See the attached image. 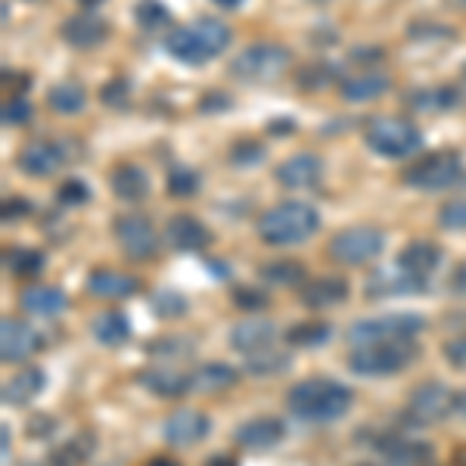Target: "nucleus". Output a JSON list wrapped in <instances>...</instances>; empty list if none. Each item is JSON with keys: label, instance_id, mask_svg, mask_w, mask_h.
Instances as JSON below:
<instances>
[{"label": "nucleus", "instance_id": "9", "mask_svg": "<svg viewBox=\"0 0 466 466\" xmlns=\"http://www.w3.org/2000/svg\"><path fill=\"white\" fill-rule=\"evenodd\" d=\"M382 249H386V237H382L380 228H370V224L345 228L327 243V255L336 265H345V268L370 265L373 258H380Z\"/></svg>", "mask_w": 466, "mask_h": 466}, {"label": "nucleus", "instance_id": "20", "mask_svg": "<svg viewBox=\"0 0 466 466\" xmlns=\"http://www.w3.org/2000/svg\"><path fill=\"white\" fill-rule=\"evenodd\" d=\"M274 177L287 190H305V187H318L323 177V159L318 153H296L287 162L274 168Z\"/></svg>", "mask_w": 466, "mask_h": 466}, {"label": "nucleus", "instance_id": "35", "mask_svg": "<svg viewBox=\"0 0 466 466\" xmlns=\"http://www.w3.org/2000/svg\"><path fill=\"white\" fill-rule=\"evenodd\" d=\"M333 333H336V327L327 320H302V323H292L283 336H287V342L292 349H318V345L333 339Z\"/></svg>", "mask_w": 466, "mask_h": 466}, {"label": "nucleus", "instance_id": "42", "mask_svg": "<svg viewBox=\"0 0 466 466\" xmlns=\"http://www.w3.org/2000/svg\"><path fill=\"white\" fill-rule=\"evenodd\" d=\"M333 78H336V72H333V66H327V63H308L305 69H299L296 75L302 90H320V87L333 85Z\"/></svg>", "mask_w": 466, "mask_h": 466}, {"label": "nucleus", "instance_id": "5", "mask_svg": "<svg viewBox=\"0 0 466 466\" xmlns=\"http://www.w3.org/2000/svg\"><path fill=\"white\" fill-rule=\"evenodd\" d=\"M364 144L382 159H408L420 153L423 147V134L410 118L401 116H377L364 127Z\"/></svg>", "mask_w": 466, "mask_h": 466}, {"label": "nucleus", "instance_id": "17", "mask_svg": "<svg viewBox=\"0 0 466 466\" xmlns=\"http://www.w3.org/2000/svg\"><path fill=\"white\" fill-rule=\"evenodd\" d=\"M351 287L349 280L339 274H323V277H311L302 289H299V302L311 311H329V308L349 302Z\"/></svg>", "mask_w": 466, "mask_h": 466}, {"label": "nucleus", "instance_id": "39", "mask_svg": "<svg viewBox=\"0 0 466 466\" xmlns=\"http://www.w3.org/2000/svg\"><path fill=\"white\" fill-rule=\"evenodd\" d=\"M134 19L144 32H162V28L171 25V10L162 4V0H144V4L134 10Z\"/></svg>", "mask_w": 466, "mask_h": 466}, {"label": "nucleus", "instance_id": "48", "mask_svg": "<svg viewBox=\"0 0 466 466\" xmlns=\"http://www.w3.org/2000/svg\"><path fill=\"white\" fill-rule=\"evenodd\" d=\"M233 296V302H237V308H243V311H261V308L268 305V296L261 289H255V287H237L230 292Z\"/></svg>", "mask_w": 466, "mask_h": 466}, {"label": "nucleus", "instance_id": "56", "mask_svg": "<svg viewBox=\"0 0 466 466\" xmlns=\"http://www.w3.org/2000/svg\"><path fill=\"white\" fill-rule=\"evenodd\" d=\"M149 466H180V463H175V461H168V457H156V461H153V463H149Z\"/></svg>", "mask_w": 466, "mask_h": 466}, {"label": "nucleus", "instance_id": "28", "mask_svg": "<svg viewBox=\"0 0 466 466\" xmlns=\"http://www.w3.org/2000/svg\"><path fill=\"white\" fill-rule=\"evenodd\" d=\"M380 454H382V461L392 463V466H423L435 457V448L430 441L392 435V439H386L380 445Z\"/></svg>", "mask_w": 466, "mask_h": 466}, {"label": "nucleus", "instance_id": "43", "mask_svg": "<svg viewBox=\"0 0 466 466\" xmlns=\"http://www.w3.org/2000/svg\"><path fill=\"white\" fill-rule=\"evenodd\" d=\"M100 103L106 109H127L131 106V85L125 78H109L100 87Z\"/></svg>", "mask_w": 466, "mask_h": 466}, {"label": "nucleus", "instance_id": "11", "mask_svg": "<svg viewBox=\"0 0 466 466\" xmlns=\"http://www.w3.org/2000/svg\"><path fill=\"white\" fill-rule=\"evenodd\" d=\"M457 392H451L445 382L439 380H426L408 398V420L417 426H432L441 423L448 413H454Z\"/></svg>", "mask_w": 466, "mask_h": 466}, {"label": "nucleus", "instance_id": "19", "mask_svg": "<svg viewBox=\"0 0 466 466\" xmlns=\"http://www.w3.org/2000/svg\"><path fill=\"white\" fill-rule=\"evenodd\" d=\"M165 243L177 252H202L212 243V230H208L197 215L177 212L165 224Z\"/></svg>", "mask_w": 466, "mask_h": 466}, {"label": "nucleus", "instance_id": "45", "mask_svg": "<svg viewBox=\"0 0 466 466\" xmlns=\"http://www.w3.org/2000/svg\"><path fill=\"white\" fill-rule=\"evenodd\" d=\"M439 228L454 233L466 230V199H451L439 208Z\"/></svg>", "mask_w": 466, "mask_h": 466}, {"label": "nucleus", "instance_id": "44", "mask_svg": "<svg viewBox=\"0 0 466 466\" xmlns=\"http://www.w3.org/2000/svg\"><path fill=\"white\" fill-rule=\"evenodd\" d=\"M87 199H90V190H87L85 180H78V177H69V180H63V184L56 187V202H59V206H66V208L85 206Z\"/></svg>", "mask_w": 466, "mask_h": 466}, {"label": "nucleus", "instance_id": "26", "mask_svg": "<svg viewBox=\"0 0 466 466\" xmlns=\"http://www.w3.org/2000/svg\"><path fill=\"white\" fill-rule=\"evenodd\" d=\"M404 103L413 112H451L463 106V87L461 85H435V87H417L404 96Z\"/></svg>", "mask_w": 466, "mask_h": 466}, {"label": "nucleus", "instance_id": "27", "mask_svg": "<svg viewBox=\"0 0 466 466\" xmlns=\"http://www.w3.org/2000/svg\"><path fill=\"white\" fill-rule=\"evenodd\" d=\"M109 190L122 202H144L149 197V175L134 162H118L109 171Z\"/></svg>", "mask_w": 466, "mask_h": 466}, {"label": "nucleus", "instance_id": "32", "mask_svg": "<svg viewBox=\"0 0 466 466\" xmlns=\"http://www.w3.org/2000/svg\"><path fill=\"white\" fill-rule=\"evenodd\" d=\"M239 382V370L230 364H221V360H212V364H202L197 373H193V392L202 395H218L228 392Z\"/></svg>", "mask_w": 466, "mask_h": 466}, {"label": "nucleus", "instance_id": "34", "mask_svg": "<svg viewBox=\"0 0 466 466\" xmlns=\"http://www.w3.org/2000/svg\"><path fill=\"white\" fill-rule=\"evenodd\" d=\"M44 265H47L44 252L32 249V246H13V249L4 252V268L10 270L13 277H19V280H35L44 270Z\"/></svg>", "mask_w": 466, "mask_h": 466}, {"label": "nucleus", "instance_id": "8", "mask_svg": "<svg viewBox=\"0 0 466 466\" xmlns=\"http://www.w3.org/2000/svg\"><path fill=\"white\" fill-rule=\"evenodd\" d=\"M426 329V318L413 311H398V314H382V318H364L355 320L345 333L351 349L360 345H380V342H401V339H417Z\"/></svg>", "mask_w": 466, "mask_h": 466}, {"label": "nucleus", "instance_id": "38", "mask_svg": "<svg viewBox=\"0 0 466 466\" xmlns=\"http://www.w3.org/2000/svg\"><path fill=\"white\" fill-rule=\"evenodd\" d=\"M199 187H202L199 175L193 168H187V165H175L168 171V180H165V190L175 199H193L199 193Z\"/></svg>", "mask_w": 466, "mask_h": 466}, {"label": "nucleus", "instance_id": "24", "mask_svg": "<svg viewBox=\"0 0 466 466\" xmlns=\"http://www.w3.org/2000/svg\"><path fill=\"white\" fill-rule=\"evenodd\" d=\"M19 308L32 318H56L69 308V296L56 287H47V283H28L19 292Z\"/></svg>", "mask_w": 466, "mask_h": 466}, {"label": "nucleus", "instance_id": "47", "mask_svg": "<svg viewBox=\"0 0 466 466\" xmlns=\"http://www.w3.org/2000/svg\"><path fill=\"white\" fill-rule=\"evenodd\" d=\"M230 109H233V96L228 90H208V94H202V100H199L202 116H221V112H230Z\"/></svg>", "mask_w": 466, "mask_h": 466}, {"label": "nucleus", "instance_id": "23", "mask_svg": "<svg viewBox=\"0 0 466 466\" xmlns=\"http://www.w3.org/2000/svg\"><path fill=\"white\" fill-rule=\"evenodd\" d=\"M44 386H47V373L41 367H22V370H16L4 382L0 398H4L6 408H28L44 392Z\"/></svg>", "mask_w": 466, "mask_h": 466}, {"label": "nucleus", "instance_id": "15", "mask_svg": "<svg viewBox=\"0 0 466 466\" xmlns=\"http://www.w3.org/2000/svg\"><path fill=\"white\" fill-rule=\"evenodd\" d=\"M277 339H280V327L268 318H246V320L233 323L230 336H228L230 349L239 351V355H246V358L274 349Z\"/></svg>", "mask_w": 466, "mask_h": 466}, {"label": "nucleus", "instance_id": "6", "mask_svg": "<svg viewBox=\"0 0 466 466\" xmlns=\"http://www.w3.org/2000/svg\"><path fill=\"white\" fill-rule=\"evenodd\" d=\"M417 358H420V345L413 339L360 345V349H351L349 370L355 377H395V373L408 370Z\"/></svg>", "mask_w": 466, "mask_h": 466}, {"label": "nucleus", "instance_id": "25", "mask_svg": "<svg viewBox=\"0 0 466 466\" xmlns=\"http://www.w3.org/2000/svg\"><path fill=\"white\" fill-rule=\"evenodd\" d=\"M441 265V249L430 239H413L398 252V268L404 270L413 280H430V274H435V268Z\"/></svg>", "mask_w": 466, "mask_h": 466}, {"label": "nucleus", "instance_id": "18", "mask_svg": "<svg viewBox=\"0 0 466 466\" xmlns=\"http://www.w3.org/2000/svg\"><path fill=\"white\" fill-rule=\"evenodd\" d=\"M287 439V423L280 417H252L233 430V441L243 451H270Z\"/></svg>", "mask_w": 466, "mask_h": 466}, {"label": "nucleus", "instance_id": "22", "mask_svg": "<svg viewBox=\"0 0 466 466\" xmlns=\"http://www.w3.org/2000/svg\"><path fill=\"white\" fill-rule=\"evenodd\" d=\"M137 382L156 398H180L193 392V373H180L168 364H153L137 373Z\"/></svg>", "mask_w": 466, "mask_h": 466}, {"label": "nucleus", "instance_id": "3", "mask_svg": "<svg viewBox=\"0 0 466 466\" xmlns=\"http://www.w3.org/2000/svg\"><path fill=\"white\" fill-rule=\"evenodd\" d=\"M258 239L274 249H287V246H299L305 239H311L320 230V212L311 202L302 199H287L270 206L265 215L255 224Z\"/></svg>", "mask_w": 466, "mask_h": 466}, {"label": "nucleus", "instance_id": "37", "mask_svg": "<svg viewBox=\"0 0 466 466\" xmlns=\"http://www.w3.org/2000/svg\"><path fill=\"white\" fill-rule=\"evenodd\" d=\"M292 367L289 355H283V351H258V355H249L246 358V370L252 373V377H277V373H287Z\"/></svg>", "mask_w": 466, "mask_h": 466}, {"label": "nucleus", "instance_id": "10", "mask_svg": "<svg viewBox=\"0 0 466 466\" xmlns=\"http://www.w3.org/2000/svg\"><path fill=\"white\" fill-rule=\"evenodd\" d=\"M112 233H116V243L131 261H149L159 252V233L156 224L140 212H125L112 221Z\"/></svg>", "mask_w": 466, "mask_h": 466}, {"label": "nucleus", "instance_id": "52", "mask_svg": "<svg viewBox=\"0 0 466 466\" xmlns=\"http://www.w3.org/2000/svg\"><path fill=\"white\" fill-rule=\"evenodd\" d=\"M206 466H237V461H230L228 454H215Z\"/></svg>", "mask_w": 466, "mask_h": 466}, {"label": "nucleus", "instance_id": "51", "mask_svg": "<svg viewBox=\"0 0 466 466\" xmlns=\"http://www.w3.org/2000/svg\"><path fill=\"white\" fill-rule=\"evenodd\" d=\"M32 215V202L22 199V197H13V199H4V221H19V218H28Z\"/></svg>", "mask_w": 466, "mask_h": 466}, {"label": "nucleus", "instance_id": "59", "mask_svg": "<svg viewBox=\"0 0 466 466\" xmlns=\"http://www.w3.org/2000/svg\"><path fill=\"white\" fill-rule=\"evenodd\" d=\"M463 4H466V0H463Z\"/></svg>", "mask_w": 466, "mask_h": 466}, {"label": "nucleus", "instance_id": "4", "mask_svg": "<svg viewBox=\"0 0 466 466\" xmlns=\"http://www.w3.org/2000/svg\"><path fill=\"white\" fill-rule=\"evenodd\" d=\"M292 66V50L277 41H255L230 59L228 72L246 85H268L287 75Z\"/></svg>", "mask_w": 466, "mask_h": 466}, {"label": "nucleus", "instance_id": "40", "mask_svg": "<svg viewBox=\"0 0 466 466\" xmlns=\"http://www.w3.org/2000/svg\"><path fill=\"white\" fill-rule=\"evenodd\" d=\"M228 159L233 168H252V165L265 162V147H261V140L243 137V140H237V144H230Z\"/></svg>", "mask_w": 466, "mask_h": 466}, {"label": "nucleus", "instance_id": "1", "mask_svg": "<svg viewBox=\"0 0 466 466\" xmlns=\"http://www.w3.org/2000/svg\"><path fill=\"white\" fill-rule=\"evenodd\" d=\"M355 404V392L345 382L329 377L302 380L287 392V408L308 423H333L342 420Z\"/></svg>", "mask_w": 466, "mask_h": 466}, {"label": "nucleus", "instance_id": "33", "mask_svg": "<svg viewBox=\"0 0 466 466\" xmlns=\"http://www.w3.org/2000/svg\"><path fill=\"white\" fill-rule=\"evenodd\" d=\"M47 106L56 112V116H78L87 106V90L78 85V81H56L54 87L47 90Z\"/></svg>", "mask_w": 466, "mask_h": 466}, {"label": "nucleus", "instance_id": "7", "mask_svg": "<svg viewBox=\"0 0 466 466\" xmlns=\"http://www.w3.org/2000/svg\"><path fill=\"white\" fill-rule=\"evenodd\" d=\"M401 180H404V187L420 190V193L451 190V187H457L463 180V159H461V153H451V149L426 153L401 171Z\"/></svg>", "mask_w": 466, "mask_h": 466}, {"label": "nucleus", "instance_id": "12", "mask_svg": "<svg viewBox=\"0 0 466 466\" xmlns=\"http://www.w3.org/2000/svg\"><path fill=\"white\" fill-rule=\"evenodd\" d=\"M69 162H75L69 153V144H66V140H50V137L28 140L16 153L19 171L28 177H50Z\"/></svg>", "mask_w": 466, "mask_h": 466}, {"label": "nucleus", "instance_id": "2", "mask_svg": "<svg viewBox=\"0 0 466 466\" xmlns=\"http://www.w3.org/2000/svg\"><path fill=\"white\" fill-rule=\"evenodd\" d=\"M233 41V28L215 16H199L190 25H180L165 35V50L171 59L184 66H206L208 59L221 56Z\"/></svg>", "mask_w": 466, "mask_h": 466}, {"label": "nucleus", "instance_id": "55", "mask_svg": "<svg viewBox=\"0 0 466 466\" xmlns=\"http://www.w3.org/2000/svg\"><path fill=\"white\" fill-rule=\"evenodd\" d=\"M454 410H457V413H463V417H466V392H457V401H454Z\"/></svg>", "mask_w": 466, "mask_h": 466}, {"label": "nucleus", "instance_id": "29", "mask_svg": "<svg viewBox=\"0 0 466 466\" xmlns=\"http://www.w3.org/2000/svg\"><path fill=\"white\" fill-rule=\"evenodd\" d=\"M389 90H392V81H389V75H380V72H360V75H351V78L339 81V96L345 103H370V100H380Z\"/></svg>", "mask_w": 466, "mask_h": 466}, {"label": "nucleus", "instance_id": "57", "mask_svg": "<svg viewBox=\"0 0 466 466\" xmlns=\"http://www.w3.org/2000/svg\"><path fill=\"white\" fill-rule=\"evenodd\" d=\"M78 4H81V6H85V10H94V6H100V4H103V0H78Z\"/></svg>", "mask_w": 466, "mask_h": 466}, {"label": "nucleus", "instance_id": "21", "mask_svg": "<svg viewBox=\"0 0 466 466\" xmlns=\"http://www.w3.org/2000/svg\"><path fill=\"white\" fill-rule=\"evenodd\" d=\"M87 292L96 299H106V302H122L140 292V280L134 274L116 268H96L87 274Z\"/></svg>", "mask_w": 466, "mask_h": 466}, {"label": "nucleus", "instance_id": "31", "mask_svg": "<svg viewBox=\"0 0 466 466\" xmlns=\"http://www.w3.org/2000/svg\"><path fill=\"white\" fill-rule=\"evenodd\" d=\"M258 277L268 283V287H287V289H302L311 277H308V268L296 258H274L265 261L258 268Z\"/></svg>", "mask_w": 466, "mask_h": 466}, {"label": "nucleus", "instance_id": "16", "mask_svg": "<svg viewBox=\"0 0 466 466\" xmlns=\"http://www.w3.org/2000/svg\"><path fill=\"white\" fill-rule=\"evenodd\" d=\"M59 37L75 50H96L100 44H106L109 22L94 10H81L59 25Z\"/></svg>", "mask_w": 466, "mask_h": 466}, {"label": "nucleus", "instance_id": "49", "mask_svg": "<svg viewBox=\"0 0 466 466\" xmlns=\"http://www.w3.org/2000/svg\"><path fill=\"white\" fill-rule=\"evenodd\" d=\"M441 355H445L448 367H454V370H466V333L454 336V339H448L441 345Z\"/></svg>", "mask_w": 466, "mask_h": 466}, {"label": "nucleus", "instance_id": "46", "mask_svg": "<svg viewBox=\"0 0 466 466\" xmlns=\"http://www.w3.org/2000/svg\"><path fill=\"white\" fill-rule=\"evenodd\" d=\"M32 116H35V109L25 96H13V100L4 103V125H10V127L28 125L32 122Z\"/></svg>", "mask_w": 466, "mask_h": 466}, {"label": "nucleus", "instance_id": "53", "mask_svg": "<svg viewBox=\"0 0 466 466\" xmlns=\"http://www.w3.org/2000/svg\"><path fill=\"white\" fill-rule=\"evenodd\" d=\"M212 4L218 6V10H237L243 0H212Z\"/></svg>", "mask_w": 466, "mask_h": 466}, {"label": "nucleus", "instance_id": "41", "mask_svg": "<svg viewBox=\"0 0 466 466\" xmlns=\"http://www.w3.org/2000/svg\"><path fill=\"white\" fill-rule=\"evenodd\" d=\"M193 349H197V345L187 342L184 336H165V339H156V342H149V345H147L149 355H153V358H162L165 364H168V360H180V358L193 355Z\"/></svg>", "mask_w": 466, "mask_h": 466}, {"label": "nucleus", "instance_id": "54", "mask_svg": "<svg viewBox=\"0 0 466 466\" xmlns=\"http://www.w3.org/2000/svg\"><path fill=\"white\" fill-rule=\"evenodd\" d=\"M292 127H296V125H292L289 118H287V122H283V118H280V122H270V131H292Z\"/></svg>", "mask_w": 466, "mask_h": 466}, {"label": "nucleus", "instance_id": "30", "mask_svg": "<svg viewBox=\"0 0 466 466\" xmlns=\"http://www.w3.org/2000/svg\"><path fill=\"white\" fill-rule=\"evenodd\" d=\"M90 333H94V339L100 345H106V349H118V345L131 339V320H127L125 311L109 308V311L96 314L94 323H90Z\"/></svg>", "mask_w": 466, "mask_h": 466}, {"label": "nucleus", "instance_id": "14", "mask_svg": "<svg viewBox=\"0 0 466 466\" xmlns=\"http://www.w3.org/2000/svg\"><path fill=\"white\" fill-rule=\"evenodd\" d=\"M208 432H212V417L197 408H177L162 426V435L171 448H197L208 439Z\"/></svg>", "mask_w": 466, "mask_h": 466}, {"label": "nucleus", "instance_id": "50", "mask_svg": "<svg viewBox=\"0 0 466 466\" xmlns=\"http://www.w3.org/2000/svg\"><path fill=\"white\" fill-rule=\"evenodd\" d=\"M28 439H50L56 432V420L47 417V413H37V417L28 420Z\"/></svg>", "mask_w": 466, "mask_h": 466}, {"label": "nucleus", "instance_id": "13", "mask_svg": "<svg viewBox=\"0 0 466 466\" xmlns=\"http://www.w3.org/2000/svg\"><path fill=\"white\" fill-rule=\"evenodd\" d=\"M44 349V336L28 320L4 318L0 320V360L4 364H25Z\"/></svg>", "mask_w": 466, "mask_h": 466}, {"label": "nucleus", "instance_id": "36", "mask_svg": "<svg viewBox=\"0 0 466 466\" xmlns=\"http://www.w3.org/2000/svg\"><path fill=\"white\" fill-rule=\"evenodd\" d=\"M149 308H153V314L162 320H180L190 314V299L177 289H156L153 296H149Z\"/></svg>", "mask_w": 466, "mask_h": 466}, {"label": "nucleus", "instance_id": "58", "mask_svg": "<svg viewBox=\"0 0 466 466\" xmlns=\"http://www.w3.org/2000/svg\"><path fill=\"white\" fill-rule=\"evenodd\" d=\"M28 466H63V463H59V461H56V457H54V454H50V461H44V463H28Z\"/></svg>", "mask_w": 466, "mask_h": 466}]
</instances>
